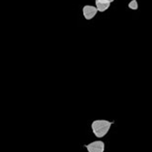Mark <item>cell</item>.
Segmentation results:
<instances>
[{
    "label": "cell",
    "instance_id": "1",
    "mask_svg": "<svg viewBox=\"0 0 152 152\" xmlns=\"http://www.w3.org/2000/svg\"><path fill=\"white\" fill-rule=\"evenodd\" d=\"M113 125V122L108 121V120H95L91 123V130L93 134L97 138L104 137L110 131V128Z\"/></svg>",
    "mask_w": 152,
    "mask_h": 152
},
{
    "label": "cell",
    "instance_id": "3",
    "mask_svg": "<svg viewBox=\"0 0 152 152\" xmlns=\"http://www.w3.org/2000/svg\"><path fill=\"white\" fill-rule=\"evenodd\" d=\"M97 8L95 6L91 5H85L83 8V15L86 20H91L97 14Z\"/></svg>",
    "mask_w": 152,
    "mask_h": 152
},
{
    "label": "cell",
    "instance_id": "4",
    "mask_svg": "<svg viewBox=\"0 0 152 152\" xmlns=\"http://www.w3.org/2000/svg\"><path fill=\"white\" fill-rule=\"evenodd\" d=\"M110 5L111 3L107 0H95V7L98 12H105L110 8Z\"/></svg>",
    "mask_w": 152,
    "mask_h": 152
},
{
    "label": "cell",
    "instance_id": "2",
    "mask_svg": "<svg viewBox=\"0 0 152 152\" xmlns=\"http://www.w3.org/2000/svg\"><path fill=\"white\" fill-rule=\"evenodd\" d=\"M87 152H104L105 143L102 140H95L85 145Z\"/></svg>",
    "mask_w": 152,
    "mask_h": 152
},
{
    "label": "cell",
    "instance_id": "5",
    "mask_svg": "<svg viewBox=\"0 0 152 152\" xmlns=\"http://www.w3.org/2000/svg\"><path fill=\"white\" fill-rule=\"evenodd\" d=\"M128 7L132 9V10H137L138 9V3L137 0H132V1L129 3Z\"/></svg>",
    "mask_w": 152,
    "mask_h": 152
},
{
    "label": "cell",
    "instance_id": "6",
    "mask_svg": "<svg viewBox=\"0 0 152 152\" xmlns=\"http://www.w3.org/2000/svg\"><path fill=\"white\" fill-rule=\"evenodd\" d=\"M107 1H109L110 3H112V2H114V1H115V0H107Z\"/></svg>",
    "mask_w": 152,
    "mask_h": 152
}]
</instances>
